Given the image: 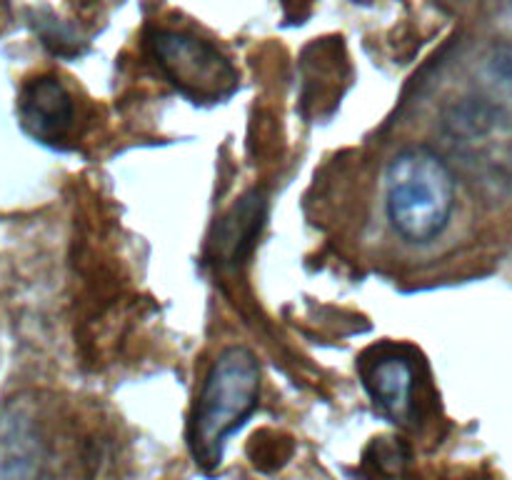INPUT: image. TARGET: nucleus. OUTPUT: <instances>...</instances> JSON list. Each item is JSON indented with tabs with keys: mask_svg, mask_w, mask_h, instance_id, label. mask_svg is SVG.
Instances as JSON below:
<instances>
[{
	"mask_svg": "<svg viewBox=\"0 0 512 480\" xmlns=\"http://www.w3.org/2000/svg\"><path fill=\"white\" fill-rule=\"evenodd\" d=\"M73 100L55 78H35L20 95V120L33 138L43 143L63 140L73 125Z\"/></svg>",
	"mask_w": 512,
	"mask_h": 480,
	"instance_id": "6",
	"label": "nucleus"
},
{
	"mask_svg": "<svg viewBox=\"0 0 512 480\" xmlns=\"http://www.w3.org/2000/svg\"><path fill=\"white\" fill-rule=\"evenodd\" d=\"M455 210V178L428 145L400 150L385 173V213L403 240L428 245L443 235Z\"/></svg>",
	"mask_w": 512,
	"mask_h": 480,
	"instance_id": "2",
	"label": "nucleus"
},
{
	"mask_svg": "<svg viewBox=\"0 0 512 480\" xmlns=\"http://www.w3.org/2000/svg\"><path fill=\"white\" fill-rule=\"evenodd\" d=\"M260 398V365L245 345L220 350L203 380L190 415V450L205 470L218 468L225 440L255 413Z\"/></svg>",
	"mask_w": 512,
	"mask_h": 480,
	"instance_id": "1",
	"label": "nucleus"
},
{
	"mask_svg": "<svg viewBox=\"0 0 512 480\" xmlns=\"http://www.w3.org/2000/svg\"><path fill=\"white\" fill-rule=\"evenodd\" d=\"M495 68H500V73L505 75H512V48L510 50H503V53L495 58Z\"/></svg>",
	"mask_w": 512,
	"mask_h": 480,
	"instance_id": "8",
	"label": "nucleus"
},
{
	"mask_svg": "<svg viewBox=\"0 0 512 480\" xmlns=\"http://www.w3.org/2000/svg\"><path fill=\"white\" fill-rule=\"evenodd\" d=\"M363 383L373 403L393 423L405 425L415 415L418 373L415 363L400 353H385L363 368Z\"/></svg>",
	"mask_w": 512,
	"mask_h": 480,
	"instance_id": "5",
	"label": "nucleus"
},
{
	"mask_svg": "<svg viewBox=\"0 0 512 480\" xmlns=\"http://www.w3.org/2000/svg\"><path fill=\"white\" fill-rule=\"evenodd\" d=\"M150 45L165 75L193 98L218 100L238 83L233 65L208 40L178 30H158Z\"/></svg>",
	"mask_w": 512,
	"mask_h": 480,
	"instance_id": "3",
	"label": "nucleus"
},
{
	"mask_svg": "<svg viewBox=\"0 0 512 480\" xmlns=\"http://www.w3.org/2000/svg\"><path fill=\"white\" fill-rule=\"evenodd\" d=\"M260 218H263V198L258 193L243 198V203L235 205L233 213L220 225L218 253L228 260H240L243 250L253 243L258 233Z\"/></svg>",
	"mask_w": 512,
	"mask_h": 480,
	"instance_id": "7",
	"label": "nucleus"
},
{
	"mask_svg": "<svg viewBox=\"0 0 512 480\" xmlns=\"http://www.w3.org/2000/svg\"><path fill=\"white\" fill-rule=\"evenodd\" d=\"M48 463V443L38 418L25 403L0 410V480H40Z\"/></svg>",
	"mask_w": 512,
	"mask_h": 480,
	"instance_id": "4",
	"label": "nucleus"
}]
</instances>
